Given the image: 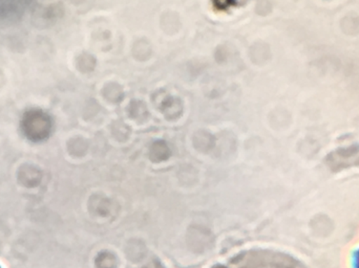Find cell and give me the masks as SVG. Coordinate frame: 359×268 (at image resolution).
I'll return each mask as SVG.
<instances>
[{
    "label": "cell",
    "mask_w": 359,
    "mask_h": 268,
    "mask_svg": "<svg viewBox=\"0 0 359 268\" xmlns=\"http://www.w3.org/2000/svg\"><path fill=\"white\" fill-rule=\"evenodd\" d=\"M22 127L23 132L29 139L40 141L50 134V120L42 111H29L23 118Z\"/></svg>",
    "instance_id": "1"
},
{
    "label": "cell",
    "mask_w": 359,
    "mask_h": 268,
    "mask_svg": "<svg viewBox=\"0 0 359 268\" xmlns=\"http://www.w3.org/2000/svg\"><path fill=\"white\" fill-rule=\"evenodd\" d=\"M215 268H227V267H215Z\"/></svg>",
    "instance_id": "3"
},
{
    "label": "cell",
    "mask_w": 359,
    "mask_h": 268,
    "mask_svg": "<svg viewBox=\"0 0 359 268\" xmlns=\"http://www.w3.org/2000/svg\"><path fill=\"white\" fill-rule=\"evenodd\" d=\"M145 268H164L159 262H153Z\"/></svg>",
    "instance_id": "2"
}]
</instances>
